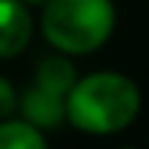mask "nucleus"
<instances>
[{"label": "nucleus", "instance_id": "obj_3", "mask_svg": "<svg viewBox=\"0 0 149 149\" xmlns=\"http://www.w3.org/2000/svg\"><path fill=\"white\" fill-rule=\"evenodd\" d=\"M33 39V14L22 0H0V61L19 58Z\"/></svg>", "mask_w": 149, "mask_h": 149}, {"label": "nucleus", "instance_id": "obj_7", "mask_svg": "<svg viewBox=\"0 0 149 149\" xmlns=\"http://www.w3.org/2000/svg\"><path fill=\"white\" fill-rule=\"evenodd\" d=\"M19 111V91L6 74H0V122L14 119Z\"/></svg>", "mask_w": 149, "mask_h": 149}, {"label": "nucleus", "instance_id": "obj_5", "mask_svg": "<svg viewBox=\"0 0 149 149\" xmlns=\"http://www.w3.org/2000/svg\"><path fill=\"white\" fill-rule=\"evenodd\" d=\"M77 77L80 74H77V69H74L72 58L64 55V53H58V55H47L44 61H39L36 80H33V83H36L39 88H44V91H50V94L66 100V94L72 91V86L77 83Z\"/></svg>", "mask_w": 149, "mask_h": 149}, {"label": "nucleus", "instance_id": "obj_2", "mask_svg": "<svg viewBox=\"0 0 149 149\" xmlns=\"http://www.w3.org/2000/svg\"><path fill=\"white\" fill-rule=\"evenodd\" d=\"M39 28L53 50L69 58L91 55L113 36L116 6L113 0H47Z\"/></svg>", "mask_w": 149, "mask_h": 149}, {"label": "nucleus", "instance_id": "obj_1", "mask_svg": "<svg viewBox=\"0 0 149 149\" xmlns=\"http://www.w3.org/2000/svg\"><path fill=\"white\" fill-rule=\"evenodd\" d=\"M144 97L130 74L100 69L80 74L66 94V124L86 135H116L138 119Z\"/></svg>", "mask_w": 149, "mask_h": 149}, {"label": "nucleus", "instance_id": "obj_6", "mask_svg": "<svg viewBox=\"0 0 149 149\" xmlns=\"http://www.w3.org/2000/svg\"><path fill=\"white\" fill-rule=\"evenodd\" d=\"M0 149H50L42 130L14 116L0 122Z\"/></svg>", "mask_w": 149, "mask_h": 149}, {"label": "nucleus", "instance_id": "obj_8", "mask_svg": "<svg viewBox=\"0 0 149 149\" xmlns=\"http://www.w3.org/2000/svg\"><path fill=\"white\" fill-rule=\"evenodd\" d=\"M22 3H25L28 8H42V6L47 3V0H22Z\"/></svg>", "mask_w": 149, "mask_h": 149}, {"label": "nucleus", "instance_id": "obj_9", "mask_svg": "<svg viewBox=\"0 0 149 149\" xmlns=\"http://www.w3.org/2000/svg\"><path fill=\"white\" fill-rule=\"evenodd\" d=\"M122 149H135V146H122Z\"/></svg>", "mask_w": 149, "mask_h": 149}, {"label": "nucleus", "instance_id": "obj_4", "mask_svg": "<svg viewBox=\"0 0 149 149\" xmlns=\"http://www.w3.org/2000/svg\"><path fill=\"white\" fill-rule=\"evenodd\" d=\"M17 116L25 119L28 124H33L36 130L47 133V130H55L61 124H66V100L50 94V91L39 88L33 83L25 91H19V111H17Z\"/></svg>", "mask_w": 149, "mask_h": 149}]
</instances>
